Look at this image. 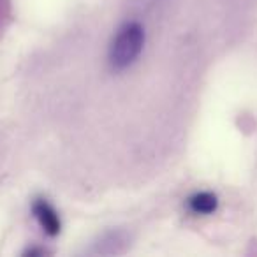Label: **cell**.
Masks as SVG:
<instances>
[{
    "instance_id": "1",
    "label": "cell",
    "mask_w": 257,
    "mask_h": 257,
    "mask_svg": "<svg viewBox=\"0 0 257 257\" xmlns=\"http://www.w3.org/2000/svg\"><path fill=\"white\" fill-rule=\"evenodd\" d=\"M145 44L143 27L136 22L125 23L114 36L109 48V64L113 69H125L140 57Z\"/></svg>"
},
{
    "instance_id": "2",
    "label": "cell",
    "mask_w": 257,
    "mask_h": 257,
    "mask_svg": "<svg viewBox=\"0 0 257 257\" xmlns=\"http://www.w3.org/2000/svg\"><path fill=\"white\" fill-rule=\"evenodd\" d=\"M34 215H36V218L39 220L44 232H48L50 236H55L60 232V218H58L57 211H55L44 199H37L36 203H34Z\"/></svg>"
},
{
    "instance_id": "3",
    "label": "cell",
    "mask_w": 257,
    "mask_h": 257,
    "mask_svg": "<svg viewBox=\"0 0 257 257\" xmlns=\"http://www.w3.org/2000/svg\"><path fill=\"white\" fill-rule=\"evenodd\" d=\"M190 210L197 215H210L217 210V197L210 192H199L190 197Z\"/></svg>"
}]
</instances>
